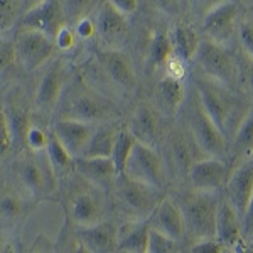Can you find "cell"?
<instances>
[{"instance_id":"cell-17","label":"cell","mask_w":253,"mask_h":253,"mask_svg":"<svg viewBox=\"0 0 253 253\" xmlns=\"http://www.w3.org/2000/svg\"><path fill=\"white\" fill-rule=\"evenodd\" d=\"M147 221H149L150 228L164 233L166 236L172 238L174 242H181L186 236V223L184 218H182V213L179 210L177 203L170 199L169 196L162 199L161 205L157 206V210L150 214Z\"/></svg>"},{"instance_id":"cell-31","label":"cell","mask_w":253,"mask_h":253,"mask_svg":"<svg viewBox=\"0 0 253 253\" xmlns=\"http://www.w3.org/2000/svg\"><path fill=\"white\" fill-rule=\"evenodd\" d=\"M157 93L164 107L169 110L170 113L177 112L179 107L184 101V86L179 80H174L170 76H166L159 81Z\"/></svg>"},{"instance_id":"cell-23","label":"cell","mask_w":253,"mask_h":253,"mask_svg":"<svg viewBox=\"0 0 253 253\" xmlns=\"http://www.w3.org/2000/svg\"><path fill=\"white\" fill-rule=\"evenodd\" d=\"M34 210L32 198L17 193V191H2L0 193V223L14 226L27 218Z\"/></svg>"},{"instance_id":"cell-7","label":"cell","mask_w":253,"mask_h":253,"mask_svg":"<svg viewBox=\"0 0 253 253\" xmlns=\"http://www.w3.org/2000/svg\"><path fill=\"white\" fill-rule=\"evenodd\" d=\"M124 174L140 181L144 184L156 186L164 189L166 186V166L162 157L154 147H149L142 142H135L133 150L128 157Z\"/></svg>"},{"instance_id":"cell-13","label":"cell","mask_w":253,"mask_h":253,"mask_svg":"<svg viewBox=\"0 0 253 253\" xmlns=\"http://www.w3.org/2000/svg\"><path fill=\"white\" fill-rule=\"evenodd\" d=\"M238 19V5L233 0H224L203 15V31L214 42L224 44L233 36Z\"/></svg>"},{"instance_id":"cell-45","label":"cell","mask_w":253,"mask_h":253,"mask_svg":"<svg viewBox=\"0 0 253 253\" xmlns=\"http://www.w3.org/2000/svg\"><path fill=\"white\" fill-rule=\"evenodd\" d=\"M96 32V26L89 17H83L80 20H76V34L83 39H89L93 34Z\"/></svg>"},{"instance_id":"cell-50","label":"cell","mask_w":253,"mask_h":253,"mask_svg":"<svg viewBox=\"0 0 253 253\" xmlns=\"http://www.w3.org/2000/svg\"><path fill=\"white\" fill-rule=\"evenodd\" d=\"M159 10L166 12L169 15H174L179 12V0H152Z\"/></svg>"},{"instance_id":"cell-18","label":"cell","mask_w":253,"mask_h":253,"mask_svg":"<svg viewBox=\"0 0 253 253\" xmlns=\"http://www.w3.org/2000/svg\"><path fill=\"white\" fill-rule=\"evenodd\" d=\"M118 228L112 221H100L78 230L76 238L91 253H115L118 250Z\"/></svg>"},{"instance_id":"cell-14","label":"cell","mask_w":253,"mask_h":253,"mask_svg":"<svg viewBox=\"0 0 253 253\" xmlns=\"http://www.w3.org/2000/svg\"><path fill=\"white\" fill-rule=\"evenodd\" d=\"M96 126L86 122L78 120H64V118H56L51 125V133L61 142V145L68 150L75 159L83 156L89 138Z\"/></svg>"},{"instance_id":"cell-5","label":"cell","mask_w":253,"mask_h":253,"mask_svg":"<svg viewBox=\"0 0 253 253\" xmlns=\"http://www.w3.org/2000/svg\"><path fill=\"white\" fill-rule=\"evenodd\" d=\"M196 91H198L199 105L205 110V113L218 126L219 132L226 135L228 124H230L235 108L233 95L230 93L228 86L206 76H199L196 78Z\"/></svg>"},{"instance_id":"cell-51","label":"cell","mask_w":253,"mask_h":253,"mask_svg":"<svg viewBox=\"0 0 253 253\" xmlns=\"http://www.w3.org/2000/svg\"><path fill=\"white\" fill-rule=\"evenodd\" d=\"M233 248H235L236 253H253V240H243L242 238Z\"/></svg>"},{"instance_id":"cell-36","label":"cell","mask_w":253,"mask_h":253,"mask_svg":"<svg viewBox=\"0 0 253 253\" xmlns=\"http://www.w3.org/2000/svg\"><path fill=\"white\" fill-rule=\"evenodd\" d=\"M179 243L166 236L161 231L150 228L149 230V250L147 253H177Z\"/></svg>"},{"instance_id":"cell-29","label":"cell","mask_w":253,"mask_h":253,"mask_svg":"<svg viewBox=\"0 0 253 253\" xmlns=\"http://www.w3.org/2000/svg\"><path fill=\"white\" fill-rule=\"evenodd\" d=\"M46 157L51 167L54 169V174L58 175V179L75 170V157L61 145V142L51 132H49V142L46 147Z\"/></svg>"},{"instance_id":"cell-39","label":"cell","mask_w":253,"mask_h":253,"mask_svg":"<svg viewBox=\"0 0 253 253\" xmlns=\"http://www.w3.org/2000/svg\"><path fill=\"white\" fill-rule=\"evenodd\" d=\"M238 38L245 54L253 63V19H243L238 24Z\"/></svg>"},{"instance_id":"cell-20","label":"cell","mask_w":253,"mask_h":253,"mask_svg":"<svg viewBox=\"0 0 253 253\" xmlns=\"http://www.w3.org/2000/svg\"><path fill=\"white\" fill-rule=\"evenodd\" d=\"M214 238L218 240L223 247L233 248L240 240L243 238L242 230V218L235 211V208L226 201L221 199L216 213V233Z\"/></svg>"},{"instance_id":"cell-4","label":"cell","mask_w":253,"mask_h":253,"mask_svg":"<svg viewBox=\"0 0 253 253\" xmlns=\"http://www.w3.org/2000/svg\"><path fill=\"white\" fill-rule=\"evenodd\" d=\"M14 172L32 199L47 198L56 191L58 175L49 164L46 152H27L14 162Z\"/></svg>"},{"instance_id":"cell-35","label":"cell","mask_w":253,"mask_h":253,"mask_svg":"<svg viewBox=\"0 0 253 253\" xmlns=\"http://www.w3.org/2000/svg\"><path fill=\"white\" fill-rule=\"evenodd\" d=\"M22 7L19 0H0V32H5L17 22Z\"/></svg>"},{"instance_id":"cell-42","label":"cell","mask_w":253,"mask_h":253,"mask_svg":"<svg viewBox=\"0 0 253 253\" xmlns=\"http://www.w3.org/2000/svg\"><path fill=\"white\" fill-rule=\"evenodd\" d=\"M12 149V135L3 110H0V157H3Z\"/></svg>"},{"instance_id":"cell-19","label":"cell","mask_w":253,"mask_h":253,"mask_svg":"<svg viewBox=\"0 0 253 253\" xmlns=\"http://www.w3.org/2000/svg\"><path fill=\"white\" fill-rule=\"evenodd\" d=\"M100 64L107 71V75L115 81L117 84L124 88H133L137 84V76L133 71L132 61L128 56L122 51H115V49H107L98 54Z\"/></svg>"},{"instance_id":"cell-27","label":"cell","mask_w":253,"mask_h":253,"mask_svg":"<svg viewBox=\"0 0 253 253\" xmlns=\"http://www.w3.org/2000/svg\"><path fill=\"white\" fill-rule=\"evenodd\" d=\"M118 128L113 125L98 126L93 132L91 138H89L86 149H84L83 156L86 159H110L112 157V150L115 145Z\"/></svg>"},{"instance_id":"cell-57","label":"cell","mask_w":253,"mask_h":253,"mask_svg":"<svg viewBox=\"0 0 253 253\" xmlns=\"http://www.w3.org/2000/svg\"><path fill=\"white\" fill-rule=\"evenodd\" d=\"M250 161L253 162V154H252V156H250Z\"/></svg>"},{"instance_id":"cell-9","label":"cell","mask_w":253,"mask_h":253,"mask_svg":"<svg viewBox=\"0 0 253 253\" xmlns=\"http://www.w3.org/2000/svg\"><path fill=\"white\" fill-rule=\"evenodd\" d=\"M191 135L194 144L208 154V157L221 159L226 154V135H223L218 126L210 120L199 101L191 115Z\"/></svg>"},{"instance_id":"cell-25","label":"cell","mask_w":253,"mask_h":253,"mask_svg":"<svg viewBox=\"0 0 253 253\" xmlns=\"http://www.w3.org/2000/svg\"><path fill=\"white\" fill-rule=\"evenodd\" d=\"M149 221H133L118 231V250L122 253H147L149 250Z\"/></svg>"},{"instance_id":"cell-2","label":"cell","mask_w":253,"mask_h":253,"mask_svg":"<svg viewBox=\"0 0 253 253\" xmlns=\"http://www.w3.org/2000/svg\"><path fill=\"white\" fill-rule=\"evenodd\" d=\"M113 191L122 208L130 216H133V221L150 218V214L157 210L161 201L167 196L166 191L161 187L144 184V182L128 177L126 174L118 175Z\"/></svg>"},{"instance_id":"cell-47","label":"cell","mask_w":253,"mask_h":253,"mask_svg":"<svg viewBox=\"0 0 253 253\" xmlns=\"http://www.w3.org/2000/svg\"><path fill=\"white\" fill-rule=\"evenodd\" d=\"M27 253H56L54 252V245L49 242L44 236H38L34 245L31 247V250Z\"/></svg>"},{"instance_id":"cell-54","label":"cell","mask_w":253,"mask_h":253,"mask_svg":"<svg viewBox=\"0 0 253 253\" xmlns=\"http://www.w3.org/2000/svg\"><path fill=\"white\" fill-rule=\"evenodd\" d=\"M20 2V7H22V12H29L31 9L38 7L39 3H42L44 0H19Z\"/></svg>"},{"instance_id":"cell-34","label":"cell","mask_w":253,"mask_h":253,"mask_svg":"<svg viewBox=\"0 0 253 253\" xmlns=\"http://www.w3.org/2000/svg\"><path fill=\"white\" fill-rule=\"evenodd\" d=\"M150 61L156 66L159 64H166V61L174 54L172 41L166 32H157L156 36L150 41Z\"/></svg>"},{"instance_id":"cell-30","label":"cell","mask_w":253,"mask_h":253,"mask_svg":"<svg viewBox=\"0 0 253 253\" xmlns=\"http://www.w3.org/2000/svg\"><path fill=\"white\" fill-rule=\"evenodd\" d=\"M231 150L236 154V157H243L247 161L253 154V105L245 113V117L240 122V126L236 128Z\"/></svg>"},{"instance_id":"cell-53","label":"cell","mask_w":253,"mask_h":253,"mask_svg":"<svg viewBox=\"0 0 253 253\" xmlns=\"http://www.w3.org/2000/svg\"><path fill=\"white\" fill-rule=\"evenodd\" d=\"M68 253H91V252H89L78 238H75V240H73V243H71V247L68 248Z\"/></svg>"},{"instance_id":"cell-16","label":"cell","mask_w":253,"mask_h":253,"mask_svg":"<svg viewBox=\"0 0 253 253\" xmlns=\"http://www.w3.org/2000/svg\"><path fill=\"white\" fill-rule=\"evenodd\" d=\"M75 172L80 174L86 184H89L101 193L113 191L117 182V170L112 159H75Z\"/></svg>"},{"instance_id":"cell-24","label":"cell","mask_w":253,"mask_h":253,"mask_svg":"<svg viewBox=\"0 0 253 253\" xmlns=\"http://www.w3.org/2000/svg\"><path fill=\"white\" fill-rule=\"evenodd\" d=\"M64 73L61 66H52L41 80L36 91V105L42 110H54L64 91Z\"/></svg>"},{"instance_id":"cell-15","label":"cell","mask_w":253,"mask_h":253,"mask_svg":"<svg viewBox=\"0 0 253 253\" xmlns=\"http://www.w3.org/2000/svg\"><path fill=\"white\" fill-rule=\"evenodd\" d=\"M224 193H226L224 199L235 208L238 216L243 219L247 206L253 196V162L250 159L242 162L231 175H228Z\"/></svg>"},{"instance_id":"cell-43","label":"cell","mask_w":253,"mask_h":253,"mask_svg":"<svg viewBox=\"0 0 253 253\" xmlns=\"http://www.w3.org/2000/svg\"><path fill=\"white\" fill-rule=\"evenodd\" d=\"M54 46L61 49V51H69L73 46H75V32H73L71 29H69L68 26L61 27V29L58 31V34L54 36Z\"/></svg>"},{"instance_id":"cell-8","label":"cell","mask_w":253,"mask_h":253,"mask_svg":"<svg viewBox=\"0 0 253 253\" xmlns=\"http://www.w3.org/2000/svg\"><path fill=\"white\" fill-rule=\"evenodd\" d=\"M15 56L26 71H34L54 52V41L34 29H22L15 39Z\"/></svg>"},{"instance_id":"cell-21","label":"cell","mask_w":253,"mask_h":253,"mask_svg":"<svg viewBox=\"0 0 253 253\" xmlns=\"http://www.w3.org/2000/svg\"><path fill=\"white\" fill-rule=\"evenodd\" d=\"M128 130L137 142L156 149L159 137H161V124H159L157 115L149 107L140 105L135 110V113L130 118Z\"/></svg>"},{"instance_id":"cell-33","label":"cell","mask_w":253,"mask_h":253,"mask_svg":"<svg viewBox=\"0 0 253 253\" xmlns=\"http://www.w3.org/2000/svg\"><path fill=\"white\" fill-rule=\"evenodd\" d=\"M170 150H172L175 166L187 174L191 164H193L196 159L193 156V150H191L189 140L186 138V135H182V133H179V132L172 133V137H170Z\"/></svg>"},{"instance_id":"cell-32","label":"cell","mask_w":253,"mask_h":253,"mask_svg":"<svg viewBox=\"0 0 253 253\" xmlns=\"http://www.w3.org/2000/svg\"><path fill=\"white\" fill-rule=\"evenodd\" d=\"M135 137L130 133L128 128H124V130H118L117 133V138H115V145H113V150H112V162L115 166V170L117 174H124L125 170V166L128 162V157L133 150V145H135Z\"/></svg>"},{"instance_id":"cell-49","label":"cell","mask_w":253,"mask_h":253,"mask_svg":"<svg viewBox=\"0 0 253 253\" xmlns=\"http://www.w3.org/2000/svg\"><path fill=\"white\" fill-rule=\"evenodd\" d=\"M219 2H224V0H189L191 7L203 15H205L210 9H213L214 5H218Z\"/></svg>"},{"instance_id":"cell-10","label":"cell","mask_w":253,"mask_h":253,"mask_svg":"<svg viewBox=\"0 0 253 253\" xmlns=\"http://www.w3.org/2000/svg\"><path fill=\"white\" fill-rule=\"evenodd\" d=\"M66 20V12H64L61 0H44L42 3H39L29 12H24L22 26L24 29L39 31L47 38L54 39L61 27L68 26Z\"/></svg>"},{"instance_id":"cell-48","label":"cell","mask_w":253,"mask_h":253,"mask_svg":"<svg viewBox=\"0 0 253 253\" xmlns=\"http://www.w3.org/2000/svg\"><path fill=\"white\" fill-rule=\"evenodd\" d=\"M242 230H243L245 235L253 236V196H252L250 203H248V206H247V211H245V214H243Z\"/></svg>"},{"instance_id":"cell-11","label":"cell","mask_w":253,"mask_h":253,"mask_svg":"<svg viewBox=\"0 0 253 253\" xmlns=\"http://www.w3.org/2000/svg\"><path fill=\"white\" fill-rule=\"evenodd\" d=\"M187 179L194 191L218 193L226 184L228 167L219 157L196 159L187 170Z\"/></svg>"},{"instance_id":"cell-37","label":"cell","mask_w":253,"mask_h":253,"mask_svg":"<svg viewBox=\"0 0 253 253\" xmlns=\"http://www.w3.org/2000/svg\"><path fill=\"white\" fill-rule=\"evenodd\" d=\"M49 142V132L42 128L39 125H31L29 132L26 135V147L29 152H46V147Z\"/></svg>"},{"instance_id":"cell-22","label":"cell","mask_w":253,"mask_h":253,"mask_svg":"<svg viewBox=\"0 0 253 253\" xmlns=\"http://www.w3.org/2000/svg\"><path fill=\"white\" fill-rule=\"evenodd\" d=\"M96 31L105 41L108 42H120L126 38L128 32V22L124 14H120L115 7H112L108 2L101 3L96 15Z\"/></svg>"},{"instance_id":"cell-40","label":"cell","mask_w":253,"mask_h":253,"mask_svg":"<svg viewBox=\"0 0 253 253\" xmlns=\"http://www.w3.org/2000/svg\"><path fill=\"white\" fill-rule=\"evenodd\" d=\"M15 59H17V56H15L14 41L0 38V71L9 68Z\"/></svg>"},{"instance_id":"cell-46","label":"cell","mask_w":253,"mask_h":253,"mask_svg":"<svg viewBox=\"0 0 253 253\" xmlns=\"http://www.w3.org/2000/svg\"><path fill=\"white\" fill-rule=\"evenodd\" d=\"M107 2L112 7H115V9L124 15L133 14L138 5V0H107Z\"/></svg>"},{"instance_id":"cell-26","label":"cell","mask_w":253,"mask_h":253,"mask_svg":"<svg viewBox=\"0 0 253 253\" xmlns=\"http://www.w3.org/2000/svg\"><path fill=\"white\" fill-rule=\"evenodd\" d=\"M7 118V125H9L10 135H12V147H26V135L29 132L32 122L29 110L22 107L17 101H12L7 105V108L3 110Z\"/></svg>"},{"instance_id":"cell-38","label":"cell","mask_w":253,"mask_h":253,"mask_svg":"<svg viewBox=\"0 0 253 253\" xmlns=\"http://www.w3.org/2000/svg\"><path fill=\"white\" fill-rule=\"evenodd\" d=\"M66 12V19L80 20L88 17V12L95 7L96 0H61Z\"/></svg>"},{"instance_id":"cell-6","label":"cell","mask_w":253,"mask_h":253,"mask_svg":"<svg viewBox=\"0 0 253 253\" xmlns=\"http://www.w3.org/2000/svg\"><path fill=\"white\" fill-rule=\"evenodd\" d=\"M194 59L198 61L206 78H211L226 86H230L236 80V61L224 44L214 42L211 39H203L199 42Z\"/></svg>"},{"instance_id":"cell-52","label":"cell","mask_w":253,"mask_h":253,"mask_svg":"<svg viewBox=\"0 0 253 253\" xmlns=\"http://www.w3.org/2000/svg\"><path fill=\"white\" fill-rule=\"evenodd\" d=\"M0 253H20L17 243L12 242V240H7V242H3L0 245Z\"/></svg>"},{"instance_id":"cell-41","label":"cell","mask_w":253,"mask_h":253,"mask_svg":"<svg viewBox=\"0 0 253 253\" xmlns=\"http://www.w3.org/2000/svg\"><path fill=\"white\" fill-rule=\"evenodd\" d=\"M223 245L216 238H205V240H196L191 245V253H221Z\"/></svg>"},{"instance_id":"cell-12","label":"cell","mask_w":253,"mask_h":253,"mask_svg":"<svg viewBox=\"0 0 253 253\" xmlns=\"http://www.w3.org/2000/svg\"><path fill=\"white\" fill-rule=\"evenodd\" d=\"M101 191L83 189L71 196L69 199V218L76 226H91L103 221L105 216V199Z\"/></svg>"},{"instance_id":"cell-55","label":"cell","mask_w":253,"mask_h":253,"mask_svg":"<svg viewBox=\"0 0 253 253\" xmlns=\"http://www.w3.org/2000/svg\"><path fill=\"white\" fill-rule=\"evenodd\" d=\"M247 84H248V91L253 96V64L248 68V75H247Z\"/></svg>"},{"instance_id":"cell-1","label":"cell","mask_w":253,"mask_h":253,"mask_svg":"<svg viewBox=\"0 0 253 253\" xmlns=\"http://www.w3.org/2000/svg\"><path fill=\"white\" fill-rule=\"evenodd\" d=\"M221 199L218 193H201L187 191L177 196L179 210L186 223V235L189 233L194 240L214 238L216 233V213Z\"/></svg>"},{"instance_id":"cell-28","label":"cell","mask_w":253,"mask_h":253,"mask_svg":"<svg viewBox=\"0 0 253 253\" xmlns=\"http://www.w3.org/2000/svg\"><path fill=\"white\" fill-rule=\"evenodd\" d=\"M170 41H172L174 54L177 56V58H181L184 63L186 61L194 59L196 52H198V47H199V42H201L198 32L193 29V26H189V24H186V22H181L175 26Z\"/></svg>"},{"instance_id":"cell-3","label":"cell","mask_w":253,"mask_h":253,"mask_svg":"<svg viewBox=\"0 0 253 253\" xmlns=\"http://www.w3.org/2000/svg\"><path fill=\"white\" fill-rule=\"evenodd\" d=\"M58 105H61L58 118L86 122L91 125L101 120H108L117 113L112 101L88 88H73L66 96H61Z\"/></svg>"},{"instance_id":"cell-44","label":"cell","mask_w":253,"mask_h":253,"mask_svg":"<svg viewBox=\"0 0 253 253\" xmlns=\"http://www.w3.org/2000/svg\"><path fill=\"white\" fill-rule=\"evenodd\" d=\"M166 69H167V76L181 81V78L184 76V73H186L184 61H182L181 58H177L175 54H172L169 59L166 61Z\"/></svg>"},{"instance_id":"cell-56","label":"cell","mask_w":253,"mask_h":253,"mask_svg":"<svg viewBox=\"0 0 253 253\" xmlns=\"http://www.w3.org/2000/svg\"><path fill=\"white\" fill-rule=\"evenodd\" d=\"M221 253H236V252H235V248H231V247H223Z\"/></svg>"}]
</instances>
